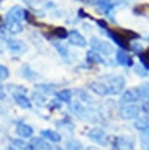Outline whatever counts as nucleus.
Segmentation results:
<instances>
[{
    "label": "nucleus",
    "mask_w": 149,
    "mask_h": 150,
    "mask_svg": "<svg viewBox=\"0 0 149 150\" xmlns=\"http://www.w3.org/2000/svg\"><path fill=\"white\" fill-rule=\"evenodd\" d=\"M102 79H105L103 82L107 83L110 95H120L125 91V86H126L125 77H121V75H105Z\"/></svg>",
    "instance_id": "1"
},
{
    "label": "nucleus",
    "mask_w": 149,
    "mask_h": 150,
    "mask_svg": "<svg viewBox=\"0 0 149 150\" xmlns=\"http://www.w3.org/2000/svg\"><path fill=\"white\" fill-rule=\"evenodd\" d=\"M90 47H92L93 51H97L98 54L105 56V57L112 56V54L115 52L113 46L108 41H105V39H100V38H92V39H90Z\"/></svg>",
    "instance_id": "2"
},
{
    "label": "nucleus",
    "mask_w": 149,
    "mask_h": 150,
    "mask_svg": "<svg viewBox=\"0 0 149 150\" xmlns=\"http://www.w3.org/2000/svg\"><path fill=\"white\" fill-rule=\"evenodd\" d=\"M139 112H141V108L134 103H121L120 106V116L123 119H138Z\"/></svg>",
    "instance_id": "3"
},
{
    "label": "nucleus",
    "mask_w": 149,
    "mask_h": 150,
    "mask_svg": "<svg viewBox=\"0 0 149 150\" xmlns=\"http://www.w3.org/2000/svg\"><path fill=\"white\" fill-rule=\"evenodd\" d=\"M90 4H93L95 7H98L102 11H103V15H107L108 18L113 21V16H112V11L113 8L118 5V2H115V0H89Z\"/></svg>",
    "instance_id": "4"
},
{
    "label": "nucleus",
    "mask_w": 149,
    "mask_h": 150,
    "mask_svg": "<svg viewBox=\"0 0 149 150\" xmlns=\"http://www.w3.org/2000/svg\"><path fill=\"white\" fill-rule=\"evenodd\" d=\"M113 149L115 150H133L134 144H133V139L130 137H125V135H118L113 139Z\"/></svg>",
    "instance_id": "5"
},
{
    "label": "nucleus",
    "mask_w": 149,
    "mask_h": 150,
    "mask_svg": "<svg viewBox=\"0 0 149 150\" xmlns=\"http://www.w3.org/2000/svg\"><path fill=\"white\" fill-rule=\"evenodd\" d=\"M87 135H89L90 140L100 144V145H107V144H108V135H107V132H105L103 129H100V127L92 129V131H90Z\"/></svg>",
    "instance_id": "6"
},
{
    "label": "nucleus",
    "mask_w": 149,
    "mask_h": 150,
    "mask_svg": "<svg viewBox=\"0 0 149 150\" xmlns=\"http://www.w3.org/2000/svg\"><path fill=\"white\" fill-rule=\"evenodd\" d=\"M69 109H71L72 114H75L77 117H82V119H87V116L92 112L90 109H87L80 101H71L69 103Z\"/></svg>",
    "instance_id": "7"
},
{
    "label": "nucleus",
    "mask_w": 149,
    "mask_h": 150,
    "mask_svg": "<svg viewBox=\"0 0 149 150\" xmlns=\"http://www.w3.org/2000/svg\"><path fill=\"white\" fill-rule=\"evenodd\" d=\"M134 127L141 132V135L146 140H149V117L148 116H143V117L134 119Z\"/></svg>",
    "instance_id": "8"
},
{
    "label": "nucleus",
    "mask_w": 149,
    "mask_h": 150,
    "mask_svg": "<svg viewBox=\"0 0 149 150\" xmlns=\"http://www.w3.org/2000/svg\"><path fill=\"white\" fill-rule=\"evenodd\" d=\"M115 62L118 65H123V67H134V65H133V59H131L130 54L126 52V49H120V51H116Z\"/></svg>",
    "instance_id": "9"
},
{
    "label": "nucleus",
    "mask_w": 149,
    "mask_h": 150,
    "mask_svg": "<svg viewBox=\"0 0 149 150\" xmlns=\"http://www.w3.org/2000/svg\"><path fill=\"white\" fill-rule=\"evenodd\" d=\"M67 39H69V44L75 46V47H85V46H87V39L79 33V31H75V30L69 31Z\"/></svg>",
    "instance_id": "10"
},
{
    "label": "nucleus",
    "mask_w": 149,
    "mask_h": 150,
    "mask_svg": "<svg viewBox=\"0 0 149 150\" xmlns=\"http://www.w3.org/2000/svg\"><path fill=\"white\" fill-rule=\"evenodd\" d=\"M7 49L13 54H25L26 52V44L23 41H20V39H8Z\"/></svg>",
    "instance_id": "11"
},
{
    "label": "nucleus",
    "mask_w": 149,
    "mask_h": 150,
    "mask_svg": "<svg viewBox=\"0 0 149 150\" xmlns=\"http://www.w3.org/2000/svg\"><path fill=\"white\" fill-rule=\"evenodd\" d=\"M33 132L34 131L30 124H25L23 121L16 122V134H18L21 139H30V137H33Z\"/></svg>",
    "instance_id": "12"
},
{
    "label": "nucleus",
    "mask_w": 149,
    "mask_h": 150,
    "mask_svg": "<svg viewBox=\"0 0 149 150\" xmlns=\"http://www.w3.org/2000/svg\"><path fill=\"white\" fill-rule=\"evenodd\" d=\"M85 59H87V64H90V65H95V64H110V62H107L105 56L98 54L97 51H93V49L87 52Z\"/></svg>",
    "instance_id": "13"
},
{
    "label": "nucleus",
    "mask_w": 149,
    "mask_h": 150,
    "mask_svg": "<svg viewBox=\"0 0 149 150\" xmlns=\"http://www.w3.org/2000/svg\"><path fill=\"white\" fill-rule=\"evenodd\" d=\"M89 88L93 91V93L100 95V96H107V95H110V90H108L107 83L102 80V82H90Z\"/></svg>",
    "instance_id": "14"
},
{
    "label": "nucleus",
    "mask_w": 149,
    "mask_h": 150,
    "mask_svg": "<svg viewBox=\"0 0 149 150\" xmlns=\"http://www.w3.org/2000/svg\"><path fill=\"white\" fill-rule=\"evenodd\" d=\"M13 100H15V103L20 106V108L31 109V100L26 96L25 93H13Z\"/></svg>",
    "instance_id": "15"
},
{
    "label": "nucleus",
    "mask_w": 149,
    "mask_h": 150,
    "mask_svg": "<svg viewBox=\"0 0 149 150\" xmlns=\"http://www.w3.org/2000/svg\"><path fill=\"white\" fill-rule=\"evenodd\" d=\"M139 100L138 91L136 88H130V90H125L121 93V103H136Z\"/></svg>",
    "instance_id": "16"
},
{
    "label": "nucleus",
    "mask_w": 149,
    "mask_h": 150,
    "mask_svg": "<svg viewBox=\"0 0 149 150\" xmlns=\"http://www.w3.org/2000/svg\"><path fill=\"white\" fill-rule=\"evenodd\" d=\"M41 137L43 139H48L49 142H52V144L61 142V135L57 134L56 131H51V129H44V131H41Z\"/></svg>",
    "instance_id": "17"
},
{
    "label": "nucleus",
    "mask_w": 149,
    "mask_h": 150,
    "mask_svg": "<svg viewBox=\"0 0 149 150\" xmlns=\"http://www.w3.org/2000/svg\"><path fill=\"white\" fill-rule=\"evenodd\" d=\"M51 36L56 38V39H66L69 36V33H67V30L64 26H57L51 31V34H46V38H51Z\"/></svg>",
    "instance_id": "18"
},
{
    "label": "nucleus",
    "mask_w": 149,
    "mask_h": 150,
    "mask_svg": "<svg viewBox=\"0 0 149 150\" xmlns=\"http://www.w3.org/2000/svg\"><path fill=\"white\" fill-rule=\"evenodd\" d=\"M21 75L25 77V79L31 80V82H34L36 79H39V75H38L36 72H34V70H33V69H31L28 64H25V65L21 67Z\"/></svg>",
    "instance_id": "19"
},
{
    "label": "nucleus",
    "mask_w": 149,
    "mask_h": 150,
    "mask_svg": "<svg viewBox=\"0 0 149 150\" xmlns=\"http://www.w3.org/2000/svg\"><path fill=\"white\" fill-rule=\"evenodd\" d=\"M54 95H56V98L61 103H71L72 101V91L71 90H59Z\"/></svg>",
    "instance_id": "20"
},
{
    "label": "nucleus",
    "mask_w": 149,
    "mask_h": 150,
    "mask_svg": "<svg viewBox=\"0 0 149 150\" xmlns=\"http://www.w3.org/2000/svg\"><path fill=\"white\" fill-rule=\"evenodd\" d=\"M136 91H138L139 100H149V83H141V85L136 86Z\"/></svg>",
    "instance_id": "21"
},
{
    "label": "nucleus",
    "mask_w": 149,
    "mask_h": 150,
    "mask_svg": "<svg viewBox=\"0 0 149 150\" xmlns=\"http://www.w3.org/2000/svg\"><path fill=\"white\" fill-rule=\"evenodd\" d=\"M56 85L52 83H36V91H41V93H56Z\"/></svg>",
    "instance_id": "22"
},
{
    "label": "nucleus",
    "mask_w": 149,
    "mask_h": 150,
    "mask_svg": "<svg viewBox=\"0 0 149 150\" xmlns=\"http://www.w3.org/2000/svg\"><path fill=\"white\" fill-rule=\"evenodd\" d=\"M31 145L34 147V150H49L51 149V145L46 144L43 139H33L31 140Z\"/></svg>",
    "instance_id": "23"
},
{
    "label": "nucleus",
    "mask_w": 149,
    "mask_h": 150,
    "mask_svg": "<svg viewBox=\"0 0 149 150\" xmlns=\"http://www.w3.org/2000/svg\"><path fill=\"white\" fill-rule=\"evenodd\" d=\"M54 47L57 49V52H59V56L62 57L66 62H69V51H67L66 46H62L61 42H54Z\"/></svg>",
    "instance_id": "24"
},
{
    "label": "nucleus",
    "mask_w": 149,
    "mask_h": 150,
    "mask_svg": "<svg viewBox=\"0 0 149 150\" xmlns=\"http://www.w3.org/2000/svg\"><path fill=\"white\" fill-rule=\"evenodd\" d=\"M33 101L36 103L38 106H43V105L46 103L44 93H41V91H34V93H33Z\"/></svg>",
    "instance_id": "25"
},
{
    "label": "nucleus",
    "mask_w": 149,
    "mask_h": 150,
    "mask_svg": "<svg viewBox=\"0 0 149 150\" xmlns=\"http://www.w3.org/2000/svg\"><path fill=\"white\" fill-rule=\"evenodd\" d=\"M66 150H85L79 140H69L66 145Z\"/></svg>",
    "instance_id": "26"
},
{
    "label": "nucleus",
    "mask_w": 149,
    "mask_h": 150,
    "mask_svg": "<svg viewBox=\"0 0 149 150\" xmlns=\"http://www.w3.org/2000/svg\"><path fill=\"white\" fill-rule=\"evenodd\" d=\"M139 60H141V64L149 70V49L148 51H143V52L139 54Z\"/></svg>",
    "instance_id": "27"
},
{
    "label": "nucleus",
    "mask_w": 149,
    "mask_h": 150,
    "mask_svg": "<svg viewBox=\"0 0 149 150\" xmlns=\"http://www.w3.org/2000/svg\"><path fill=\"white\" fill-rule=\"evenodd\" d=\"M130 49H131V51H134V52L141 54L143 52V44L138 41V39H133V41L130 42Z\"/></svg>",
    "instance_id": "28"
},
{
    "label": "nucleus",
    "mask_w": 149,
    "mask_h": 150,
    "mask_svg": "<svg viewBox=\"0 0 149 150\" xmlns=\"http://www.w3.org/2000/svg\"><path fill=\"white\" fill-rule=\"evenodd\" d=\"M75 95H77L82 101H85V103H92V98H90V95L87 93V91H84V90H77L75 91Z\"/></svg>",
    "instance_id": "29"
},
{
    "label": "nucleus",
    "mask_w": 149,
    "mask_h": 150,
    "mask_svg": "<svg viewBox=\"0 0 149 150\" xmlns=\"http://www.w3.org/2000/svg\"><path fill=\"white\" fill-rule=\"evenodd\" d=\"M134 72H136V74L139 75V77H143V79H144V77H148V69L144 67V65H134Z\"/></svg>",
    "instance_id": "30"
},
{
    "label": "nucleus",
    "mask_w": 149,
    "mask_h": 150,
    "mask_svg": "<svg viewBox=\"0 0 149 150\" xmlns=\"http://www.w3.org/2000/svg\"><path fill=\"white\" fill-rule=\"evenodd\" d=\"M8 75H10V72H8V69L5 67V65L0 64V83L5 82V80L8 79Z\"/></svg>",
    "instance_id": "31"
},
{
    "label": "nucleus",
    "mask_w": 149,
    "mask_h": 150,
    "mask_svg": "<svg viewBox=\"0 0 149 150\" xmlns=\"http://www.w3.org/2000/svg\"><path fill=\"white\" fill-rule=\"evenodd\" d=\"M11 145H15L16 149L26 150V147H28V144H25V140H21V139H13V140H11Z\"/></svg>",
    "instance_id": "32"
},
{
    "label": "nucleus",
    "mask_w": 149,
    "mask_h": 150,
    "mask_svg": "<svg viewBox=\"0 0 149 150\" xmlns=\"http://www.w3.org/2000/svg\"><path fill=\"white\" fill-rule=\"evenodd\" d=\"M57 126H64V127H67V129H69V132L74 131V124H72L69 119H62V121H59V122H57Z\"/></svg>",
    "instance_id": "33"
},
{
    "label": "nucleus",
    "mask_w": 149,
    "mask_h": 150,
    "mask_svg": "<svg viewBox=\"0 0 149 150\" xmlns=\"http://www.w3.org/2000/svg\"><path fill=\"white\" fill-rule=\"evenodd\" d=\"M49 109H59L61 108V101L57 100V101H52V103H49Z\"/></svg>",
    "instance_id": "34"
},
{
    "label": "nucleus",
    "mask_w": 149,
    "mask_h": 150,
    "mask_svg": "<svg viewBox=\"0 0 149 150\" xmlns=\"http://www.w3.org/2000/svg\"><path fill=\"white\" fill-rule=\"evenodd\" d=\"M5 96H7V95H5V90L2 88V86H0V100H4Z\"/></svg>",
    "instance_id": "35"
},
{
    "label": "nucleus",
    "mask_w": 149,
    "mask_h": 150,
    "mask_svg": "<svg viewBox=\"0 0 149 150\" xmlns=\"http://www.w3.org/2000/svg\"><path fill=\"white\" fill-rule=\"evenodd\" d=\"M7 150H16V147H15V145H8Z\"/></svg>",
    "instance_id": "36"
},
{
    "label": "nucleus",
    "mask_w": 149,
    "mask_h": 150,
    "mask_svg": "<svg viewBox=\"0 0 149 150\" xmlns=\"http://www.w3.org/2000/svg\"><path fill=\"white\" fill-rule=\"evenodd\" d=\"M85 150H100V149H97V147H89V149H85Z\"/></svg>",
    "instance_id": "37"
},
{
    "label": "nucleus",
    "mask_w": 149,
    "mask_h": 150,
    "mask_svg": "<svg viewBox=\"0 0 149 150\" xmlns=\"http://www.w3.org/2000/svg\"><path fill=\"white\" fill-rule=\"evenodd\" d=\"M144 41H148V42H149V36H146V38H144Z\"/></svg>",
    "instance_id": "38"
},
{
    "label": "nucleus",
    "mask_w": 149,
    "mask_h": 150,
    "mask_svg": "<svg viewBox=\"0 0 149 150\" xmlns=\"http://www.w3.org/2000/svg\"><path fill=\"white\" fill-rule=\"evenodd\" d=\"M2 51H4V47H2V44H0V54H2Z\"/></svg>",
    "instance_id": "39"
},
{
    "label": "nucleus",
    "mask_w": 149,
    "mask_h": 150,
    "mask_svg": "<svg viewBox=\"0 0 149 150\" xmlns=\"http://www.w3.org/2000/svg\"><path fill=\"white\" fill-rule=\"evenodd\" d=\"M144 150H149V145H144Z\"/></svg>",
    "instance_id": "40"
},
{
    "label": "nucleus",
    "mask_w": 149,
    "mask_h": 150,
    "mask_svg": "<svg viewBox=\"0 0 149 150\" xmlns=\"http://www.w3.org/2000/svg\"><path fill=\"white\" fill-rule=\"evenodd\" d=\"M148 106H149V101H148Z\"/></svg>",
    "instance_id": "41"
}]
</instances>
